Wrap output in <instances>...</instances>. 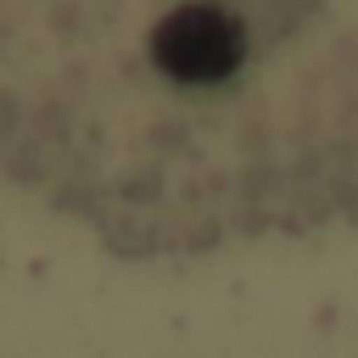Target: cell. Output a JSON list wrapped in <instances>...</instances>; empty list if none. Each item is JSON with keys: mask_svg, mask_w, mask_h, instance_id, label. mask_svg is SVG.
<instances>
[{"mask_svg": "<svg viewBox=\"0 0 358 358\" xmlns=\"http://www.w3.org/2000/svg\"><path fill=\"white\" fill-rule=\"evenodd\" d=\"M346 0H0V171L129 250L225 229L304 138Z\"/></svg>", "mask_w": 358, "mask_h": 358, "instance_id": "cell-1", "label": "cell"}]
</instances>
